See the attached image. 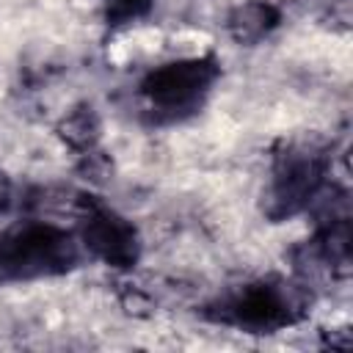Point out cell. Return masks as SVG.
<instances>
[{
    "mask_svg": "<svg viewBox=\"0 0 353 353\" xmlns=\"http://www.w3.org/2000/svg\"><path fill=\"white\" fill-rule=\"evenodd\" d=\"M312 306V295L303 284L268 276L254 279L218 295L204 306V317L215 325H226L243 334H276L298 325Z\"/></svg>",
    "mask_w": 353,
    "mask_h": 353,
    "instance_id": "1",
    "label": "cell"
},
{
    "mask_svg": "<svg viewBox=\"0 0 353 353\" xmlns=\"http://www.w3.org/2000/svg\"><path fill=\"white\" fill-rule=\"evenodd\" d=\"M83 245L74 232L52 221H17L0 229V284L55 279L74 270Z\"/></svg>",
    "mask_w": 353,
    "mask_h": 353,
    "instance_id": "2",
    "label": "cell"
},
{
    "mask_svg": "<svg viewBox=\"0 0 353 353\" xmlns=\"http://www.w3.org/2000/svg\"><path fill=\"white\" fill-rule=\"evenodd\" d=\"M218 77L221 63L215 55L179 58L149 69L138 83L143 119L154 127L188 121L207 105Z\"/></svg>",
    "mask_w": 353,
    "mask_h": 353,
    "instance_id": "3",
    "label": "cell"
},
{
    "mask_svg": "<svg viewBox=\"0 0 353 353\" xmlns=\"http://www.w3.org/2000/svg\"><path fill=\"white\" fill-rule=\"evenodd\" d=\"M328 188V154L312 143H287L273 154L262 212L287 221L309 210Z\"/></svg>",
    "mask_w": 353,
    "mask_h": 353,
    "instance_id": "4",
    "label": "cell"
},
{
    "mask_svg": "<svg viewBox=\"0 0 353 353\" xmlns=\"http://www.w3.org/2000/svg\"><path fill=\"white\" fill-rule=\"evenodd\" d=\"M77 240L83 254L116 270H130L141 259V234L132 221L94 196L77 199Z\"/></svg>",
    "mask_w": 353,
    "mask_h": 353,
    "instance_id": "5",
    "label": "cell"
},
{
    "mask_svg": "<svg viewBox=\"0 0 353 353\" xmlns=\"http://www.w3.org/2000/svg\"><path fill=\"white\" fill-rule=\"evenodd\" d=\"M303 262H312V268H323L328 273L345 276L350 270V221L347 215H331L323 221V226L314 232L312 240L301 245Z\"/></svg>",
    "mask_w": 353,
    "mask_h": 353,
    "instance_id": "6",
    "label": "cell"
},
{
    "mask_svg": "<svg viewBox=\"0 0 353 353\" xmlns=\"http://www.w3.org/2000/svg\"><path fill=\"white\" fill-rule=\"evenodd\" d=\"M58 138L77 154L83 157V163H88V171L99 174V165H94L97 160H102L99 154V138H102V121H99V113L88 105V102H80L74 105L55 127Z\"/></svg>",
    "mask_w": 353,
    "mask_h": 353,
    "instance_id": "7",
    "label": "cell"
},
{
    "mask_svg": "<svg viewBox=\"0 0 353 353\" xmlns=\"http://www.w3.org/2000/svg\"><path fill=\"white\" fill-rule=\"evenodd\" d=\"M281 25V11L270 0H245L226 17V33L237 44H256Z\"/></svg>",
    "mask_w": 353,
    "mask_h": 353,
    "instance_id": "8",
    "label": "cell"
},
{
    "mask_svg": "<svg viewBox=\"0 0 353 353\" xmlns=\"http://www.w3.org/2000/svg\"><path fill=\"white\" fill-rule=\"evenodd\" d=\"M154 0H102V14L108 28H127L152 11Z\"/></svg>",
    "mask_w": 353,
    "mask_h": 353,
    "instance_id": "9",
    "label": "cell"
}]
</instances>
